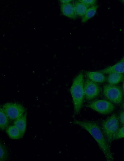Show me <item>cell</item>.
Wrapping results in <instances>:
<instances>
[{"label":"cell","instance_id":"6da1fadb","mask_svg":"<svg viewBox=\"0 0 124 161\" xmlns=\"http://www.w3.org/2000/svg\"><path fill=\"white\" fill-rule=\"evenodd\" d=\"M73 123L81 127L89 132L97 142L108 161L113 160L109 144L102 129L97 123L94 121L79 120H75Z\"/></svg>","mask_w":124,"mask_h":161},{"label":"cell","instance_id":"7a4b0ae2","mask_svg":"<svg viewBox=\"0 0 124 161\" xmlns=\"http://www.w3.org/2000/svg\"><path fill=\"white\" fill-rule=\"evenodd\" d=\"M84 84L83 76L82 73H80L74 78L70 88V92L75 113L79 111L83 104L84 97Z\"/></svg>","mask_w":124,"mask_h":161},{"label":"cell","instance_id":"3957f363","mask_svg":"<svg viewBox=\"0 0 124 161\" xmlns=\"http://www.w3.org/2000/svg\"><path fill=\"white\" fill-rule=\"evenodd\" d=\"M102 129L109 144L114 139L119 129V120L117 115L113 114L103 121Z\"/></svg>","mask_w":124,"mask_h":161},{"label":"cell","instance_id":"277c9868","mask_svg":"<svg viewBox=\"0 0 124 161\" xmlns=\"http://www.w3.org/2000/svg\"><path fill=\"white\" fill-rule=\"evenodd\" d=\"M103 93L104 97L113 103L119 104L122 102L123 93L122 89L119 86L109 84L105 85L104 86Z\"/></svg>","mask_w":124,"mask_h":161},{"label":"cell","instance_id":"5b68a950","mask_svg":"<svg viewBox=\"0 0 124 161\" xmlns=\"http://www.w3.org/2000/svg\"><path fill=\"white\" fill-rule=\"evenodd\" d=\"M2 108L11 120H15L25 113L24 107L21 105L16 103H6Z\"/></svg>","mask_w":124,"mask_h":161},{"label":"cell","instance_id":"8992f818","mask_svg":"<svg viewBox=\"0 0 124 161\" xmlns=\"http://www.w3.org/2000/svg\"><path fill=\"white\" fill-rule=\"evenodd\" d=\"M89 108L103 114L111 113L114 109L113 103L108 100L100 99L93 101L87 105Z\"/></svg>","mask_w":124,"mask_h":161},{"label":"cell","instance_id":"52a82bcc","mask_svg":"<svg viewBox=\"0 0 124 161\" xmlns=\"http://www.w3.org/2000/svg\"><path fill=\"white\" fill-rule=\"evenodd\" d=\"M84 97L88 101L94 99L100 94V87L97 83L86 78L84 81Z\"/></svg>","mask_w":124,"mask_h":161},{"label":"cell","instance_id":"ba28073f","mask_svg":"<svg viewBox=\"0 0 124 161\" xmlns=\"http://www.w3.org/2000/svg\"><path fill=\"white\" fill-rule=\"evenodd\" d=\"M61 10L64 16L71 19H75L77 17L73 4L70 2L61 3Z\"/></svg>","mask_w":124,"mask_h":161},{"label":"cell","instance_id":"9c48e42d","mask_svg":"<svg viewBox=\"0 0 124 161\" xmlns=\"http://www.w3.org/2000/svg\"><path fill=\"white\" fill-rule=\"evenodd\" d=\"M103 74H109L113 72L124 73V61H119L116 64L99 71Z\"/></svg>","mask_w":124,"mask_h":161},{"label":"cell","instance_id":"30bf717a","mask_svg":"<svg viewBox=\"0 0 124 161\" xmlns=\"http://www.w3.org/2000/svg\"><path fill=\"white\" fill-rule=\"evenodd\" d=\"M86 75L88 79L96 83H102L106 80L104 74L99 72H87Z\"/></svg>","mask_w":124,"mask_h":161},{"label":"cell","instance_id":"8fae6325","mask_svg":"<svg viewBox=\"0 0 124 161\" xmlns=\"http://www.w3.org/2000/svg\"><path fill=\"white\" fill-rule=\"evenodd\" d=\"M14 125L19 130L23 137L25 132L27 125V114L24 113L20 117L15 120Z\"/></svg>","mask_w":124,"mask_h":161},{"label":"cell","instance_id":"7c38bea8","mask_svg":"<svg viewBox=\"0 0 124 161\" xmlns=\"http://www.w3.org/2000/svg\"><path fill=\"white\" fill-rule=\"evenodd\" d=\"M73 4L77 16L82 17L89 8L88 7L80 0L75 1Z\"/></svg>","mask_w":124,"mask_h":161},{"label":"cell","instance_id":"4fadbf2b","mask_svg":"<svg viewBox=\"0 0 124 161\" xmlns=\"http://www.w3.org/2000/svg\"><path fill=\"white\" fill-rule=\"evenodd\" d=\"M123 74L117 72H113L109 74L107 77V81L108 84L115 85L124 79Z\"/></svg>","mask_w":124,"mask_h":161},{"label":"cell","instance_id":"5bb4252c","mask_svg":"<svg viewBox=\"0 0 124 161\" xmlns=\"http://www.w3.org/2000/svg\"><path fill=\"white\" fill-rule=\"evenodd\" d=\"M9 137L13 139H18L22 137L19 130L15 125L10 126L6 130Z\"/></svg>","mask_w":124,"mask_h":161},{"label":"cell","instance_id":"9a60e30c","mask_svg":"<svg viewBox=\"0 0 124 161\" xmlns=\"http://www.w3.org/2000/svg\"><path fill=\"white\" fill-rule=\"evenodd\" d=\"M98 8V6L95 5L90 7L86 11L85 15L82 17V22L85 23L93 17L95 15Z\"/></svg>","mask_w":124,"mask_h":161},{"label":"cell","instance_id":"2e32d148","mask_svg":"<svg viewBox=\"0 0 124 161\" xmlns=\"http://www.w3.org/2000/svg\"><path fill=\"white\" fill-rule=\"evenodd\" d=\"M0 127L1 130H3L8 126L9 121V118L5 114L2 107L0 108Z\"/></svg>","mask_w":124,"mask_h":161},{"label":"cell","instance_id":"e0dca14e","mask_svg":"<svg viewBox=\"0 0 124 161\" xmlns=\"http://www.w3.org/2000/svg\"><path fill=\"white\" fill-rule=\"evenodd\" d=\"M0 160L1 161L6 160L8 157L7 150L5 146L1 143L0 145Z\"/></svg>","mask_w":124,"mask_h":161},{"label":"cell","instance_id":"ac0fdd59","mask_svg":"<svg viewBox=\"0 0 124 161\" xmlns=\"http://www.w3.org/2000/svg\"><path fill=\"white\" fill-rule=\"evenodd\" d=\"M80 1L89 7L95 5L97 2V1L95 0H80Z\"/></svg>","mask_w":124,"mask_h":161},{"label":"cell","instance_id":"d6986e66","mask_svg":"<svg viewBox=\"0 0 124 161\" xmlns=\"http://www.w3.org/2000/svg\"><path fill=\"white\" fill-rule=\"evenodd\" d=\"M124 137V125L119 129L115 138V139H119Z\"/></svg>","mask_w":124,"mask_h":161},{"label":"cell","instance_id":"ffe728a7","mask_svg":"<svg viewBox=\"0 0 124 161\" xmlns=\"http://www.w3.org/2000/svg\"><path fill=\"white\" fill-rule=\"evenodd\" d=\"M119 119L121 123L124 125V111H121L119 114Z\"/></svg>","mask_w":124,"mask_h":161},{"label":"cell","instance_id":"44dd1931","mask_svg":"<svg viewBox=\"0 0 124 161\" xmlns=\"http://www.w3.org/2000/svg\"><path fill=\"white\" fill-rule=\"evenodd\" d=\"M60 2L61 3H67L70 2L72 0H60Z\"/></svg>","mask_w":124,"mask_h":161},{"label":"cell","instance_id":"7402d4cb","mask_svg":"<svg viewBox=\"0 0 124 161\" xmlns=\"http://www.w3.org/2000/svg\"><path fill=\"white\" fill-rule=\"evenodd\" d=\"M124 61V57L120 60V61Z\"/></svg>","mask_w":124,"mask_h":161},{"label":"cell","instance_id":"603a6c76","mask_svg":"<svg viewBox=\"0 0 124 161\" xmlns=\"http://www.w3.org/2000/svg\"><path fill=\"white\" fill-rule=\"evenodd\" d=\"M123 90L124 92V82L123 83Z\"/></svg>","mask_w":124,"mask_h":161},{"label":"cell","instance_id":"cb8c5ba5","mask_svg":"<svg viewBox=\"0 0 124 161\" xmlns=\"http://www.w3.org/2000/svg\"><path fill=\"white\" fill-rule=\"evenodd\" d=\"M122 107L123 109L124 110V103L122 105Z\"/></svg>","mask_w":124,"mask_h":161},{"label":"cell","instance_id":"d4e9b609","mask_svg":"<svg viewBox=\"0 0 124 161\" xmlns=\"http://www.w3.org/2000/svg\"><path fill=\"white\" fill-rule=\"evenodd\" d=\"M122 3L124 4V0H122Z\"/></svg>","mask_w":124,"mask_h":161}]
</instances>
